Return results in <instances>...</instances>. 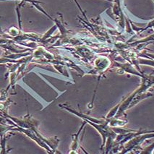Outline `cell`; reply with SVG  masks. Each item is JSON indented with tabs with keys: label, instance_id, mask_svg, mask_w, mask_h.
Segmentation results:
<instances>
[{
	"label": "cell",
	"instance_id": "cell-1",
	"mask_svg": "<svg viewBox=\"0 0 154 154\" xmlns=\"http://www.w3.org/2000/svg\"><path fill=\"white\" fill-rule=\"evenodd\" d=\"M23 2H31V3H33V4L34 5L35 4V2H38L39 3V2H37V1H35V0H23Z\"/></svg>",
	"mask_w": 154,
	"mask_h": 154
},
{
	"label": "cell",
	"instance_id": "cell-2",
	"mask_svg": "<svg viewBox=\"0 0 154 154\" xmlns=\"http://www.w3.org/2000/svg\"><path fill=\"white\" fill-rule=\"evenodd\" d=\"M108 1H110V2H112V0H108Z\"/></svg>",
	"mask_w": 154,
	"mask_h": 154
}]
</instances>
